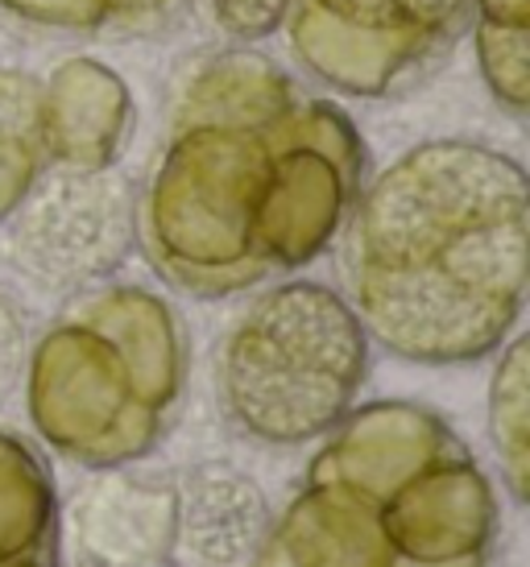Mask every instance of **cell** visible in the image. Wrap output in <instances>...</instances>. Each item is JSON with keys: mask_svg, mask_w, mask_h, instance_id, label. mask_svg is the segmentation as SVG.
Here are the masks:
<instances>
[{"mask_svg": "<svg viewBox=\"0 0 530 567\" xmlns=\"http://www.w3.org/2000/svg\"><path fill=\"white\" fill-rule=\"evenodd\" d=\"M468 17L472 0H295L286 33L319 87L381 100L436 66Z\"/></svg>", "mask_w": 530, "mask_h": 567, "instance_id": "5", "label": "cell"}, {"mask_svg": "<svg viewBox=\"0 0 530 567\" xmlns=\"http://www.w3.org/2000/svg\"><path fill=\"white\" fill-rule=\"evenodd\" d=\"M303 100L295 80L257 50H224L174 100L171 121H274Z\"/></svg>", "mask_w": 530, "mask_h": 567, "instance_id": "13", "label": "cell"}, {"mask_svg": "<svg viewBox=\"0 0 530 567\" xmlns=\"http://www.w3.org/2000/svg\"><path fill=\"white\" fill-rule=\"evenodd\" d=\"M369 378V336L340 290L278 282L241 311L220 344V406L265 447L324 440Z\"/></svg>", "mask_w": 530, "mask_h": 567, "instance_id": "3", "label": "cell"}, {"mask_svg": "<svg viewBox=\"0 0 530 567\" xmlns=\"http://www.w3.org/2000/svg\"><path fill=\"white\" fill-rule=\"evenodd\" d=\"M42 83V145L50 171H109L133 133L129 83L92 54H71Z\"/></svg>", "mask_w": 530, "mask_h": 567, "instance_id": "10", "label": "cell"}, {"mask_svg": "<svg viewBox=\"0 0 530 567\" xmlns=\"http://www.w3.org/2000/svg\"><path fill=\"white\" fill-rule=\"evenodd\" d=\"M0 567H59V543L38 547V551L21 555V559H13V564H0Z\"/></svg>", "mask_w": 530, "mask_h": 567, "instance_id": "22", "label": "cell"}, {"mask_svg": "<svg viewBox=\"0 0 530 567\" xmlns=\"http://www.w3.org/2000/svg\"><path fill=\"white\" fill-rule=\"evenodd\" d=\"M377 526L402 564L444 567L489 559L498 493L468 447L431 460L377 502Z\"/></svg>", "mask_w": 530, "mask_h": 567, "instance_id": "7", "label": "cell"}, {"mask_svg": "<svg viewBox=\"0 0 530 567\" xmlns=\"http://www.w3.org/2000/svg\"><path fill=\"white\" fill-rule=\"evenodd\" d=\"M377 526V502L344 485L298 488L257 538L249 567H398Z\"/></svg>", "mask_w": 530, "mask_h": 567, "instance_id": "11", "label": "cell"}, {"mask_svg": "<svg viewBox=\"0 0 530 567\" xmlns=\"http://www.w3.org/2000/svg\"><path fill=\"white\" fill-rule=\"evenodd\" d=\"M187 0H0V9L33 30L137 38L171 25Z\"/></svg>", "mask_w": 530, "mask_h": 567, "instance_id": "16", "label": "cell"}, {"mask_svg": "<svg viewBox=\"0 0 530 567\" xmlns=\"http://www.w3.org/2000/svg\"><path fill=\"white\" fill-rule=\"evenodd\" d=\"M71 502V538L92 567H166L179 543V488L166 476L95 468Z\"/></svg>", "mask_w": 530, "mask_h": 567, "instance_id": "9", "label": "cell"}, {"mask_svg": "<svg viewBox=\"0 0 530 567\" xmlns=\"http://www.w3.org/2000/svg\"><path fill=\"white\" fill-rule=\"evenodd\" d=\"M465 440L419 402H369L353 406L324 435V447L307 464L312 485H344L381 502L406 476L427 468L431 460L448 456Z\"/></svg>", "mask_w": 530, "mask_h": 567, "instance_id": "8", "label": "cell"}, {"mask_svg": "<svg viewBox=\"0 0 530 567\" xmlns=\"http://www.w3.org/2000/svg\"><path fill=\"white\" fill-rule=\"evenodd\" d=\"M530 344L514 336L501 344L493 385H489V440L498 447V464L514 502H527L530 476Z\"/></svg>", "mask_w": 530, "mask_h": 567, "instance_id": "17", "label": "cell"}, {"mask_svg": "<svg viewBox=\"0 0 530 567\" xmlns=\"http://www.w3.org/2000/svg\"><path fill=\"white\" fill-rule=\"evenodd\" d=\"M472 50L485 92L510 116H527L530 109V30H493L472 25Z\"/></svg>", "mask_w": 530, "mask_h": 567, "instance_id": "18", "label": "cell"}, {"mask_svg": "<svg viewBox=\"0 0 530 567\" xmlns=\"http://www.w3.org/2000/svg\"><path fill=\"white\" fill-rule=\"evenodd\" d=\"M530 183L506 150H406L344 216V278L369 344L415 364L498 352L527 307Z\"/></svg>", "mask_w": 530, "mask_h": 567, "instance_id": "1", "label": "cell"}, {"mask_svg": "<svg viewBox=\"0 0 530 567\" xmlns=\"http://www.w3.org/2000/svg\"><path fill=\"white\" fill-rule=\"evenodd\" d=\"M26 361H30V331L17 299L0 286V406L9 402L21 378H26Z\"/></svg>", "mask_w": 530, "mask_h": 567, "instance_id": "20", "label": "cell"}, {"mask_svg": "<svg viewBox=\"0 0 530 567\" xmlns=\"http://www.w3.org/2000/svg\"><path fill=\"white\" fill-rule=\"evenodd\" d=\"M71 307L125 352L154 406L174 419L187 390V331L171 302L145 286H92Z\"/></svg>", "mask_w": 530, "mask_h": 567, "instance_id": "12", "label": "cell"}, {"mask_svg": "<svg viewBox=\"0 0 530 567\" xmlns=\"http://www.w3.org/2000/svg\"><path fill=\"white\" fill-rule=\"evenodd\" d=\"M207 9L224 38L249 47V42H265L278 30H286L295 0H207Z\"/></svg>", "mask_w": 530, "mask_h": 567, "instance_id": "19", "label": "cell"}, {"mask_svg": "<svg viewBox=\"0 0 530 567\" xmlns=\"http://www.w3.org/2000/svg\"><path fill=\"white\" fill-rule=\"evenodd\" d=\"M468 21L493 30H530V0H472Z\"/></svg>", "mask_w": 530, "mask_h": 567, "instance_id": "21", "label": "cell"}, {"mask_svg": "<svg viewBox=\"0 0 530 567\" xmlns=\"http://www.w3.org/2000/svg\"><path fill=\"white\" fill-rule=\"evenodd\" d=\"M50 171L42 145V83L21 66H0V224Z\"/></svg>", "mask_w": 530, "mask_h": 567, "instance_id": "15", "label": "cell"}, {"mask_svg": "<svg viewBox=\"0 0 530 567\" xmlns=\"http://www.w3.org/2000/svg\"><path fill=\"white\" fill-rule=\"evenodd\" d=\"M4 224V252L26 282L47 295H83L125 266L137 199L112 166L47 171Z\"/></svg>", "mask_w": 530, "mask_h": 567, "instance_id": "6", "label": "cell"}, {"mask_svg": "<svg viewBox=\"0 0 530 567\" xmlns=\"http://www.w3.org/2000/svg\"><path fill=\"white\" fill-rule=\"evenodd\" d=\"M295 109L274 121H171L137 199L141 249L171 286L224 299L274 278L257 257V216Z\"/></svg>", "mask_w": 530, "mask_h": 567, "instance_id": "2", "label": "cell"}, {"mask_svg": "<svg viewBox=\"0 0 530 567\" xmlns=\"http://www.w3.org/2000/svg\"><path fill=\"white\" fill-rule=\"evenodd\" d=\"M21 385L42 443L83 468L137 464L174 423L154 406L133 361L75 307L38 336Z\"/></svg>", "mask_w": 530, "mask_h": 567, "instance_id": "4", "label": "cell"}, {"mask_svg": "<svg viewBox=\"0 0 530 567\" xmlns=\"http://www.w3.org/2000/svg\"><path fill=\"white\" fill-rule=\"evenodd\" d=\"M59 543V493L42 452L0 426V564Z\"/></svg>", "mask_w": 530, "mask_h": 567, "instance_id": "14", "label": "cell"}]
</instances>
